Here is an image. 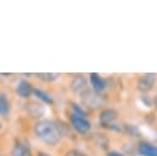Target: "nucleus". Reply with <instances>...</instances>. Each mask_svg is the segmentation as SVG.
I'll return each instance as SVG.
<instances>
[{"label":"nucleus","instance_id":"f03ea898","mask_svg":"<svg viewBox=\"0 0 157 156\" xmlns=\"http://www.w3.org/2000/svg\"><path fill=\"white\" fill-rule=\"evenodd\" d=\"M70 122H71V125L72 128L78 133V134H87L90 130H91V123L87 118L85 117H81V115H77L75 113H72L70 115Z\"/></svg>","mask_w":157,"mask_h":156},{"label":"nucleus","instance_id":"2eb2a0df","mask_svg":"<svg viewBox=\"0 0 157 156\" xmlns=\"http://www.w3.org/2000/svg\"><path fill=\"white\" fill-rule=\"evenodd\" d=\"M37 76H38V79H40L45 82H53L60 76V74H58V72H39V74H37Z\"/></svg>","mask_w":157,"mask_h":156},{"label":"nucleus","instance_id":"1a4fd4ad","mask_svg":"<svg viewBox=\"0 0 157 156\" xmlns=\"http://www.w3.org/2000/svg\"><path fill=\"white\" fill-rule=\"evenodd\" d=\"M137 151L141 156H157V146L147 142V141H142L137 145Z\"/></svg>","mask_w":157,"mask_h":156},{"label":"nucleus","instance_id":"39448f33","mask_svg":"<svg viewBox=\"0 0 157 156\" xmlns=\"http://www.w3.org/2000/svg\"><path fill=\"white\" fill-rule=\"evenodd\" d=\"M90 82H91V86H92V88H93V92H96V93H98V95H99L102 91H104L105 87H107V81H105V79H103L101 75H98V74H96V72L90 74Z\"/></svg>","mask_w":157,"mask_h":156},{"label":"nucleus","instance_id":"f257e3e1","mask_svg":"<svg viewBox=\"0 0 157 156\" xmlns=\"http://www.w3.org/2000/svg\"><path fill=\"white\" fill-rule=\"evenodd\" d=\"M34 134L38 139L50 146H55L56 144H59L63 135L59 125L49 119L38 120L34 125Z\"/></svg>","mask_w":157,"mask_h":156},{"label":"nucleus","instance_id":"9b49d317","mask_svg":"<svg viewBox=\"0 0 157 156\" xmlns=\"http://www.w3.org/2000/svg\"><path fill=\"white\" fill-rule=\"evenodd\" d=\"M12 156H32V152L26 144L17 142L12 149Z\"/></svg>","mask_w":157,"mask_h":156},{"label":"nucleus","instance_id":"5701e85b","mask_svg":"<svg viewBox=\"0 0 157 156\" xmlns=\"http://www.w3.org/2000/svg\"><path fill=\"white\" fill-rule=\"evenodd\" d=\"M0 156H4V155H0Z\"/></svg>","mask_w":157,"mask_h":156},{"label":"nucleus","instance_id":"412c9836","mask_svg":"<svg viewBox=\"0 0 157 156\" xmlns=\"http://www.w3.org/2000/svg\"><path fill=\"white\" fill-rule=\"evenodd\" d=\"M39 156H50V155H48L45 152H39Z\"/></svg>","mask_w":157,"mask_h":156},{"label":"nucleus","instance_id":"0eeeda50","mask_svg":"<svg viewBox=\"0 0 157 156\" xmlns=\"http://www.w3.org/2000/svg\"><path fill=\"white\" fill-rule=\"evenodd\" d=\"M81 97L83 104L87 107H97L101 103V96L93 91H90L88 88L83 93H81Z\"/></svg>","mask_w":157,"mask_h":156},{"label":"nucleus","instance_id":"6ab92c4d","mask_svg":"<svg viewBox=\"0 0 157 156\" xmlns=\"http://www.w3.org/2000/svg\"><path fill=\"white\" fill-rule=\"evenodd\" d=\"M105 156H125L123 152H119V151H108Z\"/></svg>","mask_w":157,"mask_h":156},{"label":"nucleus","instance_id":"aec40b11","mask_svg":"<svg viewBox=\"0 0 157 156\" xmlns=\"http://www.w3.org/2000/svg\"><path fill=\"white\" fill-rule=\"evenodd\" d=\"M153 107L157 109V95L153 97Z\"/></svg>","mask_w":157,"mask_h":156},{"label":"nucleus","instance_id":"7ed1b4c3","mask_svg":"<svg viewBox=\"0 0 157 156\" xmlns=\"http://www.w3.org/2000/svg\"><path fill=\"white\" fill-rule=\"evenodd\" d=\"M157 81V76L156 74H152V72H148V74H144L139 77L137 80V90L142 93H147L150 92L153 87H155V84Z\"/></svg>","mask_w":157,"mask_h":156},{"label":"nucleus","instance_id":"f3484780","mask_svg":"<svg viewBox=\"0 0 157 156\" xmlns=\"http://www.w3.org/2000/svg\"><path fill=\"white\" fill-rule=\"evenodd\" d=\"M141 102L145 107H152L153 106V98H151L148 95H142L141 96Z\"/></svg>","mask_w":157,"mask_h":156},{"label":"nucleus","instance_id":"423d86ee","mask_svg":"<svg viewBox=\"0 0 157 156\" xmlns=\"http://www.w3.org/2000/svg\"><path fill=\"white\" fill-rule=\"evenodd\" d=\"M70 88H71V91L75 92V93H80V95L83 93V92L88 88L86 77L82 76V75H77V76H75V77L72 79L71 84H70Z\"/></svg>","mask_w":157,"mask_h":156},{"label":"nucleus","instance_id":"6e6552de","mask_svg":"<svg viewBox=\"0 0 157 156\" xmlns=\"http://www.w3.org/2000/svg\"><path fill=\"white\" fill-rule=\"evenodd\" d=\"M26 111H27L28 115H31L33 118H40L45 112L44 106L38 102H28L26 104Z\"/></svg>","mask_w":157,"mask_h":156},{"label":"nucleus","instance_id":"dca6fc26","mask_svg":"<svg viewBox=\"0 0 157 156\" xmlns=\"http://www.w3.org/2000/svg\"><path fill=\"white\" fill-rule=\"evenodd\" d=\"M72 113H75V114H77V115H81V117H87V113H86V111H83L82 109V107L81 106H78V104H76V103H72Z\"/></svg>","mask_w":157,"mask_h":156},{"label":"nucleus","instance_id":"a211bd4d","mask_svg":"<svg viewBox=\"0 0 157 156\" xmlns=\"http://www.w3.org/2000/svg\"><path fill=\"white\" fill-rule=\"evenodd\" d=\"M65 156H87L86 154H83L82 151H80V150H69L66 154H65Z\"/></svg>","mask_w":157,"mask_h":156},{"label":"nucleus","instance_id":"4468645a","mask_svg":"<svg viewBox=\"0 0 157 156\" xmlns=\"http://www.w3.org/2000/svg\"><path fill=\"white\" fill-rule=\"evenodd\" d=\"M33 93H34L42 102H44V103H47V104H52V103H53L52 96L48 95L47 92H44V91L40 90V88H33Z\"/></svg>","mask_w":157,"mask_h":156},{"label":"nucleus","instance_id":"9d476101","mask_svg":"<svg viewBox=\"0 0 157 156\" xmlns=\"http://www.w3.org/2000/svg\"><path fill=\"white\" fill-rule=\"evenodd\" d=\"M16 92H17V95H18L20 97H22V98H28V97L31 96V93L33 92V87H32V85H31L29 82H27L26 80H22V81H20V82L17 84V86H16Z\"/></svg>","mask_w":157,"mask_h":156},{"label":"nucleus","instance_id":"f8f14e48","mask_svg":"<svg viewBox=\"0 0 157 156\" xmlns=\"http://www.w3.org/2000/svg\"><path fill=\"white\" fill-rule=\"evenodd\" d=\"M10 113V102L5 93H0V115L7 117Z\"/></svg>","mask_w":157,"mask_h":156},{"label":"nucleus","instance_id":"ddd939ff","mask_svg":"<svg viewBox=\"0 0 157 156\" xmlns=\"http://www.w3.org/2000/svg\"><path fill=\"white\" fill-rule=\"evenodd\" d=\"M121 130H123L126 135H129V136H131V138H139V136L141 135L140 129H139L135 124H123Z\"/></svg>","mask_w":157,"mask_h":156},{"label":"nucleus","instance_id":"20e7f679","mask_svg":"<svg viewBox=\"0 0 157 156\" xmlns=\"http://www.w3.org/2000/svg\"><path fill=\"white\" fill-rule=\"evenodd\" d=\"M118 118V112L114 108H104L99 114V124L103 128H107L109 124L114 123V120Z\"/></svg>","mask_w":157,"mask_h":156},{"label":"nucleus","instance_id":"4be33fe9","mask_svg":"<svg viewBox=\"0 0 157 156\" xmlns=\"http://www.w3.org/2000/svg\"><path fill=\"white\" fill-rule=\"evenodd\" d=\"M2 129V124H1V122H0V130Z\"/></svg>","mask_w":157,"mask_h":156}]
</instances>
